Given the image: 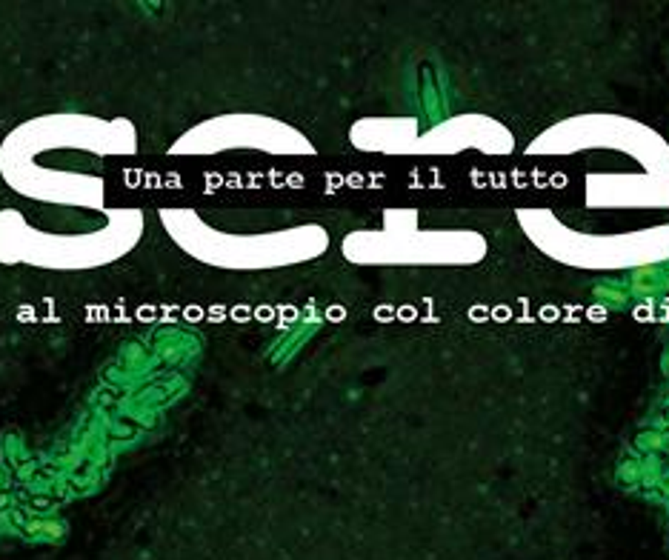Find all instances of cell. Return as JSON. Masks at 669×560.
<instances>
[{
	"mask_svg": "<svg viewBox=\"0 0 669 560\" xmlns=\"http://www.w3.org/2000/svg\"><path fill=\"white\" fill-rule=\"evenodd\" d=\"M138 152L141 134L129 118L46 112L0 141V178L32 206L106 209L109 166Z\"/></svg>",
	"mask_w": 669,
	"mask_h": 560,
	"instance_id": "cell-1",
	"label": "cell"
},
{
	"mask_svg": "<svg viewBox=\"0 0 669 560\" xmlns=\"http://www.w3.org/2000/svg\"><path fill=\"white\" fill-rule=\"evenodd\" d=\"M535 158H578L592 209H669V146L649 126L621 114H578L529 143Z\"/></svg>",
	"mask_w": 669,
	"mask_h": 560,
	"instance_id": "cell-2",
	"label": "cell"
},
{
	"mask_svg": "<svg viewBox=\"0 0 669 560\" xmlns=\"http://www.w3.org/2000/svg\"><path fill=\"white\" fill-rule=\"evenodd\" d=\"M158 220L169 243L192 263L218 272H278L329 252V229L312 218L255 209L166 206Z\"/></svg>",
	"mask_w": 669,
	"mask_h": 560,
	"instance_id": "cell-3",
	"label": "cell"
},
{
	"mask_svg": "<svg viewBox=\"0 0 669 560\" xmlns=\"http://www.w3.org/2000/svg\"><path fill=\"white\" fill-rule=\"evenodd\" d=\"M146 238V211L138 206L0 209V263L37 272H98L126 260Z\"/></svg>",
	"mask_w": 669,
	"mask_h": 560,
	"instance_id": "cell-4",
	"label": "cell"
},
{
	"mask_svg": "<svg viewBox=\"0 0 669 560\" xmlns=\"http://www.w3.org/2000/svg\"><path fill=\"white\" fill-rule=\"evenodd\" d=\"M340 252L372 269H446L481 263L486 240L464 226H429L415 209H389L372 226L349 231Z\"/></svg>",
	"mask_w": 669,
	"mask_h": 560,
	"instance_id": "cell-5",
	"label": "cell"
},
{
	"mask_svg": "<svg viewBox=\"0 0 669 560\" xmlns=\"http://www.w3.org/2000/svg\"><path fill=\"white\" fill-rule=\"evenodd\" d=\"M518 223L538 252L575 269H632L669 258V226L584 231L566 226L549 209H524Z\"/></svg>",
	"mask_w": 669,
	"mask_h": 560,
	"instance_id": "cell-6",
	"label": "cell"
},
{
	"mask_svg": "<svg viewBox=\"0 0 669 560\" xmlns=\"http://www.w3.org/2000/svg\"><path fill=\"white\" fill-rule=\"evenodd\" d=\"M355 149L378 154H457L466 149L477 152H509L512 134L492 118L461 114L435 126H418L415 118H360L349 129Z\"/></svg>",
	"mask_w": 669,
	"mask_h": 560,
	"instance_id": "cell-7",
	"label": "cell"
},
{
	"mask_svg": "<svg viewBox=\"0 0 669 560\" xmlns=\"http://www.w3.org/2000/svg\"><path fill=\"white\" fill-rule=\"evenodd\" d=\"M172 158H218V154H315V143L298 126L258 112H223L181 132L166 149Z\"/></svg>",
	"mask_w": 669,
	"mask_h": 560,
	"instance_id": "cell-8",
	"label": "cell"
}]
</instances>
